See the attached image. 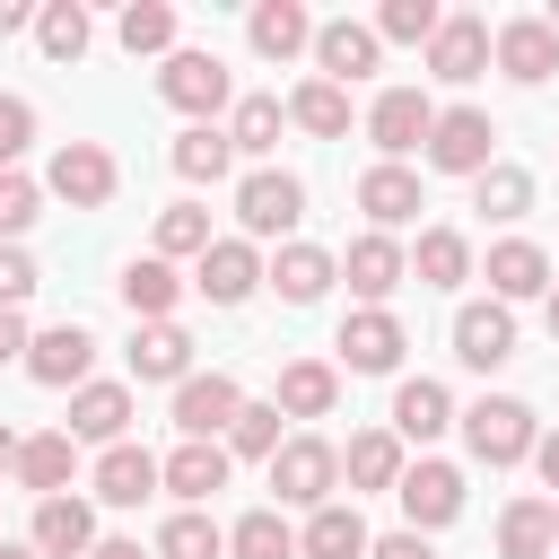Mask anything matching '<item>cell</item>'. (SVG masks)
<instances>
[{
	"instance_id": "obj_31",
	"label": "cell",
	"mask_w": 559,
	"mask_h": 559,
	"mask_svg": "<svg viewBox=\"0 0 559 559\" xmlns=\"http://www.w3.org/2000/svg\"><path fill=\"white\" fill-rule=\"evenodd\" d=\"M70 472H79V437H70V428H35V437L17 445V489L61 498V489H70Z\"/></svg>"
},
{
	"instance_id": "obj_32",
	"label": "cell",
	"mask_w": 559,
	"mask_h": 559,
	"mask_svg": "<svg viewBox=\"0 0 559 559\" xmlns=\"http://www.w3.org/2000/svg\"><path fill=\"white\" fill-rule=\"evenodd\" d=\"M227 472H236V454H227V445H192V437H183V445L166 454V498L210 507V498L227 489Z\"/></svg>"
},
{
	"instance_id": "obj_13",
	"label": "cell",
	"mask_w": 559,
	"mask_h": 559,
	"mask_svg": "<svg viewBox=\"0 0 559 559\" xmlns=\"http://www.w3.org/2000/svg\"><path fill=\"white\" fill-rule=\"evenodd\" d=\"M489 44H498V26H489V17H472V9H454V17L437 26V44H428V79L472 87V79L489 70Z\"/></svg>"
},
{
	"instance_id": "obj_56",
	"label": "cell",
	"mask_w": 559,
	"mask_h": 559,
	"mask_svg": "<svg viewBox=\"0 0 559 559\" xmlns=\"http://www.w3.org/2000/svg\"><path fill=\"white\" fill-rule=\"evenodd\" d=\"M0 559H44V550L35 542H0Z\"/></svg>"
},
{
	"instance_id": "obj_41",
	"label": "cell",
	"mask_w": 559,
	"mask_h": 559,
	"mask_svg": "<svg viewBox=\"0 0 559 559\" xmlns=\"http://www.w3.org/2000/svg\"><path fill=\"white\" fill-rule=\"evenodd\" d=\"M280 122H288V105L280 96H236V114H227V140H236V157H271L280 148Z\"/></svg>"
},
{
	"instance_id": "obj_2",
	"label": "cell",
	"mask_w": 559,
	"mask_h": 559,
	"mask_svg": "<svg viewBox=\"0 0 559 559\" xmlns=\"http://www.w3.org/2000/svg\"><path fill=\"white\" fill-rule=\"evenodd\" d=\"M157 96H166L175 114H192V122H218V114H236V79H227V61H218V52H201V44H175V52H166V70H157Z\"/></svg>"
},
{
	"instance_id": "obj_20",
	"label": "cell",
	"mask_w": 559,
	"mask_h": 559,
	"mask_svg": "<svg viewBox=\"0 0 559 559\" xmlns=\"http://www.w3.org/2000/svg\"><path fill=\"white\" fill-rule=\"evenodd\" d=\"M358 210H367V227H376V236H393V227H411L428 201H419V175H411V166L376 157V166L358 175Z\"/></svg>"
},
{
	"instance_id": "obj_11",
	"label": "cell",
	"mask_w": 559,
	"mask_h": 559,
	"mask_svg": "<svg viewBox=\"0 0 559 559\" xmlns=\"http://www.w3.org/2000/svg\"><path fill=\"white\" fill-rule=\"evenodd\" d=\"M393 498H402V524H411V533H445V524L463 515V472L437 463V454H419V463L402 472Z\"/></svg>"
},
{
	"instance_id": "obj_21",
	"label": "cell",
	"mask_w": 559,
	"mask_h": 559,
	"mask_svg": "<svg viewBox=\"0 0 559 559\" xmlns=\"http://www.w3.org/2000/svg\"><path fill=\"white\" fill-rule=\"evenodd\" d=\"M402 445H437L445 428H454V393L437 384V376H402L393 384V419H384Z\"/></svg>"
},
{
	"instance_id": "obj_28",
	"label": "cell",
	"mask_w": 559,
	"mask_h": 559,
	"mask_svg": "<svg viewBox=\"0 0 559 559\" xmlns=\"http://www.w3.org/2000/svg\"><path fill=\"white\" fill-rule=\"evenodd\" d=\"M114 288H122L131 323H175V306H183V280H175V262H157V253H131Z\"/></svg>"
},
{
	"instance_id": "obj_42",
	"label": "cell",
	"mask_w": 559,
	"mask_h": 559,
	"mask_svg": "<svg viewBox=\"0 0 559 559\" xmlns=\"http://www.w3.org/2000/svg\"><path fill=\"white\" fill-rule=\"evenodd\" d=\"M210 245H218V236H210V210H201V201H175V210H157V245H148L157 262H201Z\"/></svg>"
},
{
	"instance_id": "obj_15",
	"label": "cell",
	"mask_w": 559,
	"mask_h": 559,
	"mask_svg": "<svg viewBox=\"0 0 559 559\" xmlns=\"http://www.w3.org/2000/svg\"><path fill=\"white\" fill-rule=\"evenodd\" d=\"M341 280H349V297L358 306H384L402 280H411V253H402V236H349V253H341Z\"/></svg>"
},
{
	"instance_id": "obj_44",
	"label": "cell",
	"mask_w": 559,
	"mask_h": 559,
	"mask_svg": "<svg viewBox=\"0 0 559 559\" xmlns=\"http://www.w3.org/2000/svg\"><path fill=\"white\" fill-rule=\"evenodd\" d=\"M437 26H445L437 0H384V9H376V35H384V44H419V52H428Z\"/></svg>"
},
{
	"instance_id": "obj_59",
	"label": "cell",
	"mask_w": 559,
	"mask_h": 559,
	"mask_svg": "<svg viewBox=\"0 0 559 559\" xmlns=\"http://www.w3.org/2000/svg\"><path fill=\"white\" fill-rule=\"evenodd\" d=\"M550 559H559V550H550Z\"/></svg>"
},
{
	"instance_id": "obj_51",
	"label": "cell",
	"mask_w": 559,
	"mask_h": 559,
	"mask_svg": "<svg viewBox=\"0 0 559 559\" xmlns=\"http://www.w3.org/2000/svg\"><path fill=\"white\" fill-rule=\"evenodd\" d=\"M533 472H542V489H559V428H542V445H533Z\"/></svg>"
},
{
	"instance_id": "obj_39",
	"label": "cell",
	"mask_w": 559,
	"mask_h": 559,
	"mask_svg": "<svg viewBox=\"0 0 559 559\" xmlns=\"http://www.w3.org/2000/svg\"><path fill=\"white\" fill-rule=\"evenodd\" d=\"M288 122L314 131V140H341V131H349V87H332V79H297V87H288Z\"/></svg>"
},
{
	"instance_id": "obj_38",
	"label": "cell",
	"mask_w": 559,
	"mask_h": 559,
	"mask_svg": "<svg viewBox=\"0 0 559 559\" xmlns=\"http://www.w3.org/2000/svg\"><path fill=\"white\" fill-rule=\"evenodd\" d=\"M227 559H297V524L280 507H245L227 524Z\"/></svg>"
},
{
	"instance_id": "obj_57",
	"label": "cell",
	"mask_w": 559,
	"mask_h": 559,
	"mask_svg": "<svg viewBox=\"0 0 559 559\" xmlns=\"http://www.w3.org/2000/svg\"><path fill=\"white\" fill-rule=\"evenodd\" d=\"M550 35H559V9H550Z\"/></svg>"
},
{
	"instance_id": "obj_34",
	"label": "cell",
	"mask_w": 559,
	"mask_h": 559,
	"mask_svg": "<svg viewBox=\"0 0 559 559\" xmlns=\"http://www.w3.org/2000/svg\"><path fill=\"white\" fill-rule=\"evenodd\" d=\"M411 280H419V288H463V280H472V236H463V227H419Z\"/></svg>"
},
{
	"instance_id": "obj_49",
	"label": "cell",
	"mask_w": 559,
	"mask_h": 559,
	"mask_svg": "<svg viewBox=\"0 0 559 559\" xmlns=\"http://www.w3.org/2000/svg\"><path fill=\"white\" fill-rule=\"evenodd\" d=\"M26 349H35L26 314H17V306H0V367H9V358H26Z\"/></svg>"
},
{
	"instance_id": "obj_50",
	"label": "cell",
	"mask_w": 559,
	"mask_h": 559,
	"mask_svg": "<svg viewBox=\"0 0 559 559\" xmlns=\"http://www.w3.org/2000/svg\"><path fill=\"white\" fill-rule=\"evenodd\" d=\"M367 559H437V550H428V533H411V524H402V533H384Z\"/></svg>"
},
{
	"instance_id": "obj_9",
	"label": "cell",
	"mask_w": 559,
	"mask_h": 559,
	"mask_svg": "<svg viewBox=\"0 0 559 559\" xmlns=\"http://www.w3.org/2000/svg\"><path fill=\"white\" fill-rule=\"evenodd\" d=\"M376 61H384V35H376V17H323V26H314V79H332V87H358Z\"/></svg>"
},
{
	"instance_id": "obj_26",
	"label": "cell",
	"mask_w": 559,
	"mask_h": 559,
	"mask_svg": "<svg viewBox=\"0 0 559 559\" xmlns=\"http://www.w3.org/2000/svg\"><path fill=\"white\" fill-rule=\"evenodd\" d=\"M245 44H253L262 61H297V52H314V17H306V0H253Z\"/></svg>"
},
{
	"instance_id": "obj_8",
	"label": "cell",
	"mask_w": 559,
	"mask_h": 559,
	"mask_svg": "<svg viewBox=\"0 0 559 559\" xmlns=\"http://www.w3.org/2000/svg\"><path fill=\"white\" fill-rule=\"evenodd\" d=\"M341 367L349 376H393L402 367V349H411V332H402V314L393 306H358V314H341Z\"/></svg>"
},
{
	"instance_id": "obj_48",
	"label": "cell",
	"mask_w": 559,
	"mask_h": 559,
	"mask_svg": "<svg viewBox=\"0 0 559 559\" xmlns=\"http://www.w3.org/2000/svg\"><path fill=\"white\" fill-rule=\"evenodd\" d=\"M35 280H44V271H35V253H26V245H0V306H26V297H35Z\"/></svg>"
},
{
	"instance_id": "obj_33",
	"label": "cell",
	"mask_w": 559,
	"mask_h": 559,
	"mask_svg": "<svg viewBox=\"0 0 559 559\" xmlns=\"http://www.w3.org/2000/svg\"><path fill=\"white\" fill-rule=\"evenodd\" d=\"M559 550V507L550 498H507L498 515V559H550Z\"/></svg>"
},
{
	"instance_id": "obj_40",
	"label": "cell",
	"mask_w": 559,
	"mask_h": 559,
	"mask_svg": "<svg viewBox=\"0 0 559 559\" xmlns=\"http://www.w3.org/2000/svg\"><path fill=\"white\" fill-rule=\"evenodd\" d=\"M35 44H44V61H79V52L96 44V17H87L79 0H44V9H35Z\"/></svg>"
},
{
	"instance_id": "obj_19",
	"label": "cell",
	"mask_w": 559,
	"mask_h": 559,
	"mask_svg": "<svg viewBox=\"0 0 559 559\" xmlns=\"http://www.w3.org/2000/svg\"><path fill=\"white\" fill-rule=\"evenodd\" d=\"M489 61H498L515 87H542V79L559 70V35H550V17H507L498 44H489Z\"/></svg>"
},
{
	"instance_id": "obj_4",
	"label": "cell",
	"mask_w": 559,
	"mask_h": 559,
	"mask_svg": "<svg viewBox=\"0 0 559 559\" xmlns=\"http://www.w3.org/2000/svg\"><path fill=\"white\" fill-rule=\"evenodd\" d=\"M262 472H271L280 507H306V515H314V507H332V489H341V445H332V437H314V428H297Z\"/></svg>"
},
{
	"instance_id": "obj_7",
	"label": "cell",
	"mask_w": 559,
	"mask_h": 559,
	"mask_svg": "<svg viewBox=\"0 0 559 559\" xmlns=\"http://www.w3.org/2000/svg\"><path fill=\"white\" fill-rule=\"evenodd\" d=\"M236 411H245V384H236L227 367H210V376H183V384H175V437H192V445H227Z\"/></svg>"
},
{
	"instance_id": "obj_5",
	"label": "cell",
	"mask_w": 559,
	"mask_h": 559,
	"mask_svg": "<svg viewBox=\"0 0 559 559\" xmlns=\"http://www.w3.org/2000/svg\"><path fill=\"white\" fill-rule=\"evenodd\" d=\"M437 175H489L498 166V122L480 114V105H437V131H428V148H419Z\"/></svg>"
},
{
	"instance_id": "obj_35",
	"label": "cell",
	"mask_w": 559,
	"mask_h": 559,
	"mask_svg": "<svg viewBox=\"0 0 559 559\" xmlns=\"http://www.w3.org/2000/svg\"><path fill=\"white\" fill-rule=\"evenodd\" d=\"M166 157H175V175H183V183H227V166H236V140H227L218 122H183Z\"/></svg>"
},
{
	"instance_id": "obj_27",
	"label": "cell",
	"mask_w": 559,
	"mask_h": 559,
	"mask_svg": "<svg viewBox=\"0 0 559 559\" xmlns=\"http://www.w3.org/2000/svg\"><path fill=\"white\" fill-rule=\"evenodd\" d=\"M489 297L515 306V297H550V253L533 236H498L489 245Z\"/></svg>"
},
{
	"instance_id": "obj_30",
	"label": "cell",
	"mask_w": 559,
	"mask_h": 559,
	"mask_svg": "<svg viewBox=\"0 0 559 559\" xmlns=\"http://www.w3.org/2000/svg\"><path fill=\"white\" fill-rule=\"evenodd\" d=\"M402 472H411V454H402L393 428H358V437L341 445V480H349V498H358V489H402Z\"/></svg>"
},
{
	"instance_id": "obj_23",
	"label": "cell",
	"mask_w": 559,
	"mask_h": 559,
	"mask_svg": "<svg viewBox=\"0 0 559 559\" xmlns=\"http://www.w3.org/2000/svg\"><path fill=\"white\" fill-rule=\"evenodd\" d=\"M367 550H376V533H367L358 498H332L297 524V559H367Z\"/></svg>"
},
{
	"instance_id": "obj_12",
	"label": "cell",
	"mask_w": 559,
	"mask_h": 559,
	"mask_svg": "<svg viewBox=\"0 0 559 559\" xmlns=\"http://www.w3.org/2000/svg\"><path fill=\"white\" fill-rule=\"evenodd\" d=\"M131 411H140V402H131V384L96 376V384H79V393H70V419H61V428H70L79 445H96V454H105V445H131Z\"/></svg>"
},
{
	"instance_id": "obj_25",
	"label": "cell",
	"mask_w": 559,
	"mask_h": 559,
	"mask_svg": "<svg viewBox=\"0 0 559 559\" xmlns=\"http://www.w3.org/2000/svg\"><path fill=\"white\" fill-rule=\"evenodd\" d=\"M131 384H183L192 376V332L183 323H131Z\"/></svg>"
},
{
	"instance_id": "obj_6",
	"label": "cell",
	"mask_w": 559,
	"mask_h": 559,
	"mask_svg": "<svg viewBox=\"0 0 559 559\" xmlns=\"http://www.w3.org/2000/svg\"><path fill=\"white\" fill-rule=\"evenodd\" d=\"M114 183H122V166H114V148H105V140H61V148H52V166H44V192H52V201H70V210H105V201H114Z\"/></svg>"
},
{
	"instance_id": "obj_52",
	"label": "cell",
	"mask_w": 559,
	"mask_h": 559,
	"mask_svg": "<svg viewBox=\"0 0 559 559\" xmlns=\"http://www.w3.org/2000/svg\"><path fill=\"white\" fill-rule=\"evenodd\" d=\"M17 445H26V437H17L9 419H0V480H17Z\"/></svg>"
},
{
	"instance_id": "obj_3",
	"label": "cell",
	"mask_w": 559,
	"mask_h": 559,
	"mask_svg": "<svg viewBox=\"0 0 559 559\" xmlns=\"http://www.w3.org/2000/svg\"><path fill=\"white\" fill-rule=\"evenodd\" d=\"M236 218H245V245H297V218H306V183L288 166H253L236 183Z\"/></svg>"
},
{
	"instance_id": "obj_47",
	"label": "cell",
	"mask_w": 559,
	"mask_h": 559,
	"mask_svg": "<svg viewBox=\"0 0 559 559\" xmlns=\"http://www.w3.org/2000/svg\"><path fill=\"white\" fill-rule=\"evenodd\" d=\"M26 148H35V105L0 87V175H9V166H17Z\"/></svg>"
},
{
	"instance_id": "obj_22",
	"label": "cell",
	"mask_w": 559,
	"mask_h": 559,
	"mask_svg": "<svg viewBox=\"0 0 559 559\" xmlns=\"http://www.w3.org/2000/svg\"><path fill=\"white\" fill-rule=\"evenodd\" d=\"M157 489H166V454H148V445H105L96 454V507H140Z\"/></svg>"
},
{
	"instance_id": "obj_14",
	"label": "cell",
	"mask_w": 559,
	"mask_h": 559,
	"mask_svg": "<svg viewBox=\"0 0 559 559\" xmlns=\"http://www.w3.org/2000/svg\"><path fill=\"white\" fill-rule=\"evenodd\" d=\"M428 131H437V105H428L419 87H384V96L367 105V140H376L393 166H402L411 148H428Z\"/></svg>"
},
{
	"instance_id": "obj_46",
	"label": "cell",
	"mask_w": 559,
	"mask_h": 559,
	"mask_svg": "<svg viewBox=\"0 0 559 559\" xmlns=\"http://www.w3.org/2000/svg\"><path fill=\"white\" fill-rule=\"evenodd\" d=\"M35 210H44V183H35L26 166H9V175H0V245H17V236L35 227Z\"/></svg>"
},
{
	"instance_id": "obj_58",
	"label": "cell",
	"mask_w": 559,
	"mask_h": 559,
	"mask_svg": "<svg viewBox=\"0 0 559 559\" xmlns=\"http://www.w3.org/2000/svg\"><path fill=\"white\" fill-rule=\"evenodd\" d=\"M550 507H559V498H550Z\"/></svg>"
},
{
	"instance_id": "obj_36",
	"label": "cell",
	"mask_w": 559,
	"mask_h": 559,
	"mask_svg": "<svg viewBox=\"0 0 559 559\" xmlns=\"http://www.w3.org/2000/svg\"><path fill=\"white\" fill-rule=\"evenodd\" d=\"M148 550H157V559H227V524H218L210 507H175Z\"/></svg>"
},
{
	"instance_id": "obj_18",
	"label": "cell",
	"mask_w": 559,
	"mask_h": 559,
	"mask_svg": "<svg viewBox=\"0 0 559 559\" xmlns=\"http://www.w3.org/2000/svg\"><path fill=\"white\" fill-rule=\"evenodd\" d=\"M26 542H35L44 559H87L105 533H96V507L61 489V498H35V524H26Z\"/></svg>"
},
{
	"instance_id": "obj_53",
	"label": "cell",
	"mask_w": 559,
	"mask_h": 559,
	"mask_svg": "<svg viewBox=\"0 0 559 559\" xmlns=\"http://www.w3.org/2000/svg\"><path fill=\"white\" fill-rule=\"evenodd\" d=\"M87 559H157V550H140V542H122V533H114V542H96Z\"/></svg>"
},
{
	"instance_id": "obj_24",
	"label": "cell",
	"mask_w": 559,
	"mask_h": 559,
	"mask_svg": "<svg viewBox=\"0 0 559 559\" xmlns=\"http://www.w3.org/2000/svg\"><path fill=\"white\" fill-rule=\"evenodd\" d=\"M332 280H341V253H323V245H306V236H297V245H280V253H271V271H262V288H271V297H288V306H314Z\"/></svg>"
},
{
	"instance_id": "obj_55",
	"label": "cell",
	"mask_w": 559,
	"mask_h": 559,
	"mask_svg": "<svg viewBox=\"0 0 559 559\" xmlns=\"http://www.w3.org/2000/svg\"><path fill=\"white\" fill-rule=\"evenodd\" d=\"M542 323H550V341H559V280H550V297H542Z\"/></svg>"
},
{
	"instance_id": "obj_54",
	"label": "cell",
	"mask_w": 559,
	"mask_h": 559,
	"mask_svg": "<svg viewBox=\"0 0 559 559\" xmlns=\"http://www.w3.org/2000/svg\"><path fill=\"white\" fill-rule=\"evenodd\" d=\"M17 26H35V9L26 0H0V35H17Z\"/></svg>"
},
{
	"instance_id": "obj_29",
	"label": "cell",
	"mask_w": 559,
	"mask_h": 559,
	"mask_svg": "<svg viewBox=\"0 0 559 559\" xmlns=\"http://www.w3.org/2000/svg\"><path fill=\"white\" fill-rule=\"evenodd\" d=\"M271 402H280V419H332V402H341V367H332V358H288L280 384H271Z\"/></svg>"
},
{
	"instance_id": "obj_17",
	"label": "cell",
	"mask_w": 559,
	"mask_h": 559,
	"mask_svg": "<svg viewBox=\"0 0 559 559\" xmlns=\"http://www.w3.org/2000/svg\"><path fill=\"white\" fill-rule=\"evenodd\" d=\"M262 271H271V262H262V253H253L245 236H218V245H210V253L192 262V288H201L210 306H245V297L262 288Z\"/></svg>"
},
{
	"instance_id": "obj_1",
	"label": "cell",
	"mask_w": 559,
	"mask_h": 559,
	"mask_svg": "<svg viewBox=\"0 0 559 559\" xmlns=\"http://www.w3.org/2000/svg\"><path fill=\"white\" fill-rule=\"evenodd\" d=\"M454 428H463L472 463H489V472L533 463V445H542V419H533V402H515V393H480V402H472Z\"/></svg>"
},
{
	"instance_id": "obj_43",
	"label": "cell",
	"mask_w": 559,
	"mask_h": 559,
	"mask_svg": "<svg viewBox=\"0 0 559 559\" xmlns=\"http://www.w3.org/2000/svg\"><path fill=\"white\" fill-rule=\"evenodd\" d=\"M472 210H489V218H524V210H533V175L498 157L489 175H472Z\"/></svg>"
},
{
	"instance_id": "obj_37",
	"label": "cell",
	"mask_w": 559,
	"mask_h": 559,
	"mask_svg": "<svg viewBox=\"0 0 559 559\" xmlns=\"http://www.w3.org/2000/svg\"><path fill=\"white\" fill-rule=\"evenodd\" d=\"M114 44H122L131 61H166V52H175V0H131V9L114 17Z\"/></svg>"
},
{
	"instance_id": "obj_16",
	"label": "cell",
	"mask_w": 559,
	"mask_h": 559,
	"mask_svg": "<svg viewBox=\"0 0 559 559\" xmlns=\"http://www.w3.org/2000/svg\"><path fill=\"white\" fill-rule=\"evenodd\" d=\"M454 358L463 367H507L515 358V306H498V297H472V306H454Z\"/></svg>"
},
{
	"instance_id": "obj_45",
	"label": "cell",
	"mask_w": 559,
	"mask_h": 559,
	"mask_svg": "<svg viewBox=\"0 0 559 559\" xmlns=\"http://www.w3.org/2000/svg\"><path fill=\"white\" fill-rule=\"evenodd\" d=\"M288 437H280V402H245L236 411V428H227V454H245V463H271Z\"/></svg>"
},
{
	"instance_id": "obj_10",
	"label": "cell",
	"mask_w": 559,
	"mask_h": 559,
	"mask_svg": "<svg viewBox=\"0 0 559 559\" xmlns=\"http://www.w3.org/2000/svg\"><path fill=\"white\" fill-rule=\"evenodd\" d=\"M26 376H35V384H52V393L96 384V332H87V323H44V332H35V349H26Z\"/></svg>"
}]
</instances>
